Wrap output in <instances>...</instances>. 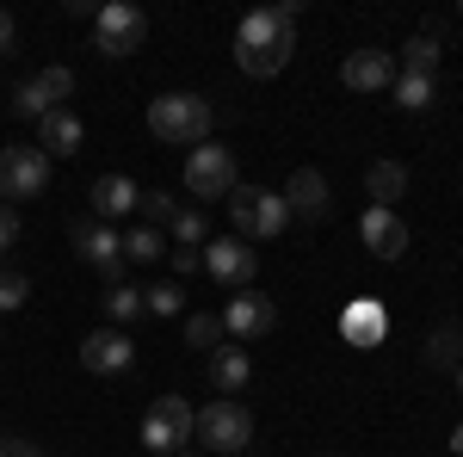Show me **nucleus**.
<instances>
[{
  "mask_svg": "<svg viewBox=\"0 0 463 457\" xmlns=\"http://www.w3.org/2000/svg\"><path fill=\"white\" fill-rule=\"evenodd\" d=\"M130 358H137V347H130L124 328H99V334L80 340V365H87L93 377H118V371H130Z\"/></svg>",
  "mask_w": 463,
  "mask_h": 457,
  "instance_id": "13",
  "label": "nucleus"
},
{
  "mask_svg": "<svg viewBox=\"0 0 463 457\" xmlns=\"http://www.w3.org/2000/svg\"><path fill=\"white\" fill-rule=\"evenodd\" d=\"M427 365H439V371H458L463 365V328L458 321H445V328L427 334Z\"/></svg>",
  "mask_w": 463,
  "mask_h": 457,
  "instance_id": "23",
  "label": "nucleus"
},
{
  "mask_svg": "<svg viewBox=\"0 0 463 457\" xmlns=\"http://www.w3.org/2000/svg\"><path fill=\"white\" fill-rule=\"evenodd\" d=\"M185 192L204 205V198H229L235 192V148H222V142H198L192 155H185Z\"/></svg>",
  "mask_w": 463,
  "mask_h": 457,
  "instance_id": "8",
  "label": "nucleus"
},
{
  "mask_svg": "<svg viewBox=\"0 0 463 457\" xmlns=\"http://www.w3.org/2000/svg\"><path fill=\"white\" fill-rule=\"evenodd\" d=\"M174 242L179 247H204L211 242V216H204V205H192V211L174 216Z\"/></svg>",
  "mask_w": 463,
  "mask_h": 457,
  "instance_id": "27",
  "label": "nucleus"
},
{
  "mask_svg": "<svg viewBox=\"0 0 463 457\" xmlns=\"http://www.w3.org/2000/svg\"><path fill=\"white\" fill-rule=\"evenodd\" d=\"M390 93H395V106H402V111H427L432 100H439V74H408V69H402Z\"/></svg>",
  "mask_w": 463,
  "mask_h": 457,
  "instance_id": "22",
  "label": "nucleus"
},
{
  "mask_svg": "<svg viewBox=\"0 0 463 457\" xmlns=\"http://www.w3.org/2000/svg\"><path fill=\"white\" fill-rule=\"evenodd\" d=\"M69 93H74V74L69 69H43V74H32V81L13 87V111H19V118H43V111L62 106Z\"/></svg>",
  "mask_w": 463,
  "mask_h": 457,
  "instance_id": "11",
  "label": "nucleus"
},
{
  "mask_svg": "<svg viewBox=\"0 0 463 457\" xmlns=\"http://www.w3.org/2000/svg\"><path fill=\"white\" fill-rule=\"evenodd\" d=\"M290 50H297V0L266 6V13H248L241 32H235V62H241L253 81H272V74L290 62Z\"/></svg>",
  "mask_w": 463,
  "mask_h": 457,
  "instance_id": "1",
  "label": "nucleus"
},
{
  "mask_svg": "<svg viewBox=\"0 0 463 457\" xmlns=\"http://www.w3.org/2000/svg\"><path fill=\"white\" fill-rule=\"evenodd\" d=\"M69 235H74V253H80L99 279H118V272H124V242L111 235L106 223H93V216H87V223H74Z\"/></svg>",
  "mask_w": 463,
  "mask_h": 457,
  "instance_id": "12",
  "label": "nucleus"
},
{
  "mask_svg": "<svg viewBox=\"0 0 463 457\" xmlns=\"http://www.w3.org/2000/svg\"><path fill=\"white\" fill-rule=\"evenodd\" d=\"M198 260H204V247H179V253H174L179 272H198Z\"/></svg>",
  "mask_w": 463,
  "mask_h": 457,
  "instance_id": "35",
  "label": "nucleus"
},
{
  "mask_svg": "<svg viewBox=\"0 0 463 457\" xmlns=\"http://www.w3.org/2000/svg\"><path fill=\"white\" fill-rule=\"evenodd\" d=\"M211 124H216V111L198 93H161V100H148V137H161V142L198 148V142H211Z\"/></svg>",
  "mask_w": 463,
  "mask_h": 457,
  "instance_id": "2",
  "label": "nucleus"
},
{
  "mask_svg": "<svg viewBox=\"0 0 463 457\" xmlns=\"http://www.w3.org/2000/svg\"><path fill=\"white\" fill-rule=\"evenodd\" d=\"M13 37H19V25H13V13L0 6V56H13Z\"/></svg>",
  "mask_w": 463,
  "mask_h": 457,
  "instance_id": "34",
  "label": "nucleus"
},
{
  "mask_svg": "<svg viewBox=\"0 0 463 457\" xmlns=\"http://www.w3.org/2000/svg\"><path fill=\"white\" fill-rule=\"evenodd\" d=\"M204 272H211L222 290H253L260 253H253L241 235H222V242H204Z\"/></svg>",
  "mask_w": 463,
  "mask_h": 457,
  "instance_id": "9",
  "label": "nucleus"
},
{
  "mask_svg": "<svg viewBox=\"0 0 463 457\" xmlns=\"http://www.w3.org/2000/svg\"><path fill=\"white\" fill-rule=\"evenodd\" d=\"M451 452H458V457H463V426H458V433H451Z\"/></svg>",
  "mask_w": 463,
  "mask_h": 457,
  "instance_id": "36",
  "label": "nucleus"
},
{
  "mask_svg": "<svg viewBox=\"0 0 463 457\" xmlns=\"http://www.w3.org/2000/svg\"><path fill=\"white\" fill-rule=\"evenodd\" d=\"M137 205H143V192H137V179H130V174H99V179H93V216H99V223L130 216Z\"/></svg>",
  "mask_w": 463,
  "mask_h": 457,
  "instance_id": "17",
  "label": "nucleus"
},
{
  "mask_svg": "<svg viewBox=\"0 0 463 457\" xmlns=\"http://www.w3.org/2000/svg\"><path fill=\"white\" fill-rule=\"evenodd\" d=\"M458 395H463V365H458Z\"/></svg>",
  "mask_w": 463,
  "mask_h": 457,
  "instance_id": "37",
  "label": "nucleus"
},
{
  "mask_svg": "<svg viewBox=\"0 0 463 457\" xmlns=\"http://www.w3.org/2000/svg\"><path fill=\"white\" fill-rule=\"evenodd\" d=\"M285 205H290V216L321 223V216H327V179H321L316 167H297V174H290V186H285Z\"/></svg>",
  "mask_w": 463,
  "mask_h": 457,
  "instance_id": "18",
  "label": "nucleus"
},
{
  "mask_svg": "<svg viewBox=\"0 0 463 457\" xmlns=\"http://www.w3.org/2000/svg\"><path fill=\"white\" fill-rule=\"evenodd\" d=\"M185 347H198V352H216V347H229V334H222V316H211V309H198V316H185Z\"/></svg>",
  "mask_w": 463,
  "mask_h": 457,
  "instance_id": "26",
  "label": "nucleus"
},
{
  "mask_svg": "<svg viewBox=\"0 0 463 457\" xmlns=\"http://www.w3.org/2000/svg\"><path fill=\"white\" fill-rule=\"evenodd\" d=\"M148 43V13L130 6V0H111L93 13V50L99 56H137Z\"/></svg>",
  "mask_w": 463,
  "mask_h": 457,
  "instance_id": "5",
  "label": "nucleus"
},
{
  "mask_svg": "<svg viewBox=\"0 0 463 457\" xmlns=\"http://www.w3.org/2000/svg\"><path fill=\"white\" fill-rule=\"evenodd\" d=\"M50 186V155L32 142H6L0 148V205H19V198H43Z\"/></svg>",
  "mask_w": 463,
  "mask_h": 457,
  "instance_id": "6",
  "label": "nucleus"
},
{
  "mask_svg": "<svg viewBox=\"0 0 463 457\" xmlns=\"http://www.w3.org/2000/svg\"><path fill=\"white\" fill-rule=\"evenodd\" d=\"M161 253H167V247H161V229H130V235H124V260H137V266H148V260H161Z\"/></svg>",
  "mask_w": 463,
  "mask_h": 457,
  "instance_id": "28",
  "label": "nucleus"
},
{
  "mask_svg": "<svg viewBox=\"0 0 463 457\" xmlns=\"http://www.w3.org/2000/svg\"><path fill=\"white\" fill-rule=\"evenodd\" d=\"M198 433V408L185 395H155V408L143 414V445L161 457H179V445H192Z\"/></svg>",
  "mask_w": 463,
  "mask_h": 457,
  "instance_id": "4",
  "label": "nucleus"
},
{
  "mask_svg": "<svg viewBox=\"0 0 463 457\" xmlns=\"http://www.w3.org/2000/svg\"><path fill=\"white\" fill-rule=\"evenodd\" d=\"M143 297H148L155 316H179V309H185V290H179V284H155V290H143Z\"/></svg>",
  "mask_w": 463,
  "mask_h": 457,
  "instance_id": "31",
  "label": "nucleus"
},
{
  "mask_svg": "<svg viewBox=\"0 0 463 457\" xmlns=\"http://www.w3.org/2000/svg\"><path fill=\"white\" fill-rule=\"evenodd\" d=\"M80 142H87V124H80L69 106H56V111L37 118V148H43V155L62 161V155H80Z\"/></svg>",
  "mask_w": 463,
  "mask_h": 457,
  "instance_id": "16",
  "label": "nucleus"
},
{
  "mask_svg": "<svg viewBox=\"0 0 463 457\" xmlns=\"http://www.w3.org/2000/svg\"><path fill=\"white\" fill-rule=\"evenodd\" d=\"M279 328V303L272 297H260V290H235L229 297V309H222V334H235V340H260V334H272Z\"/></svg>",
  "mask_w": 463,
  "mask_h": 457,
  "instance_id": "10",
  "label": "nucleus"
},
{
  "mask_svg": "<svg viewBox=\"0 0 463 457\" xmlns=\"http://www.w3.org/2000/svg\"><path fill=\"white\" fill-rule=\"evenodd\" d=\"M229 216H235L241 242H279L290 229V205H285V192H272V186H235L229 192Z\"/></svg>",
  "mask_w": 463,
  "mask_h": 457,
  "instance_id": "3",
  "label": "nucleus"
},
{
  "mask_svg": "<svg viewBox=\"0 0 463 457\" xmlns=\"http://www.w3.org/2000/svg\"><path fill=\"white\" fill-rule=\"evenodd\" d=\"M25 297H32V279H25V272H13V266H0V316L25 309Z\"/></svg>",
  "mask_w": 463,
  "mask_h": 457,
  "instance_id": "29",
  "label": "nucleus"
},
{
  "mask_svg": "<svg viewBox=\"0 0 463 457\" xmlns=\"http://www.w3.org/2000/svg\"><path fill=\"white\" fill-rule=\"evenodd\" d=\"M439 56H445V43L432 32H420V37H408L402 43V62L395 69H408V74H439Z\"/></svg>",
  "mask_w": 463,
  "mask_h": 457,
  "instance_id": "24",
  "label": "nucleus"
},
{
  "mask_svg": "<svg viewBox=\"0 0 463 457\" xmlns=\"http://www.w3.org/2000/svg\"><path fill=\"white\" fill-rule=\"evenodd\" d=\"M0 457H43V445H32V439H0Z\"/></svg>",
  "mask_w": 463,
  "mask_h": 457,
  "instance_id": "33",
  "label": "nucleus"
},
{
  "mask_svg": "<svg viewBox=\"0 0 463 457\" xmlns=\"http://www.w3.org/2000/svg\"><path fill=\"white\" fill-rule=\"evenodd\" d=\"M395 56L390 50H353L346 62H340V81L353 87V93H390L395 87Z\"/></svg>",
  "mask_w": 463,
  "mask_h": 457,
  "instance_id": "14",
  "label": "nucleus"
},
{
  "mask_svg": "<svg viewBox=\"0 0 463 457\" xmlns=\"http://www.w3.org/2000/svg\"><path fill=\"white\" fill-rule=\"evenodd\" d=\"M248 377H253L248 347H216V352H211V384H216V395H235V389H248Z\"/></svg>",
  "mask_w": 463,
  "mask_h": 457,
  "instance_id": "19",
  "label": "nucleus"
},
{
  "mask_svg": "<svg viewBox=\"0 0 463 457\" xmlns=\"http://www.w3.org/2000/svg\"><path fill=\"white\" fill-rule=\"evenodd\" d=\"M13 242H19V211H13V205H0V253H6Z\"/></svg>",
  "mask_w": 463,
  "mask_h": 457,
  "instance_id": "32",
  "label": "nucleus"
},
{
  "mask_svg": "<svg viewBox=\"0 0 463 457\" xmlns=\"http://www.w3.org/2000/svg\"><path fill=\"white\" fill-rule=\"evenodd\" d=\"M340 334H346L353 347H377V340H383V309H377V303H346Z\"/></svg>",
  "mask_w": 463,
  "mask_h": 457,
  "instance_id": "21",
  "label": "nucleus"
},
{
  "mask_svg": "<svg viewBox=\"0 0 463 457\" xmlns=\"http://www.w3.org/2000/svg\"><path fill=\"white\" fill-rule=\"evenodd\" d=\"M364 192H371L377 211H395V198L408 192V167H402V161H377V167L364 174Z\"/></svg>",
  "mask_w": 463,
  "mask_h": 457,
  "instance_id": "20",
  "label": "nucleus"
},
{
  "mask_svg": "<svg viewBox=\"0 0 463 457\" xmlns=\"http://www.w3.org/2000/svg\"><path fill=\"white\" fill-rule=\"evenodd\" d=\"M137 211H143L148 229H155V223H167V229H174V216L185 211V205H179L174 192H143V205H137Z\"/></svg>",
  "mask_w": 463,
  "mask_h": 457,
  "instance_id": "30",
  "label": "nucleus"
},
{
  "mask_svg": "<svg viewBox=\"0 0 463 457\" xmlns=\"http://www.w3.org/2000/svg\"><path fill=\"white\" fill-rule=\"evenodd\" d=\"M179 457H204V452H179Z\"/></svg>",
  "mask_w": 463,
  "mask_h": 457,
  "instance_id": "38",
  "label": "nucleus"
},
{
  "mask_svg": "<svg viewBox=\"0 0 463 457\" xmlns=\"http://www.w3.org/2000/svg\"><path fill=\"white\" fill-rule=\"evenodd\" d=\"M358 242L371 247L377 260H402V253H408V223L395 211H377V205H371V211L358 216Z\"/></svg>",
  "mask_w": 463,
  "mask_h": 457,
  "instance_id": "15",
  "label": "nucleus"
},
{
  "mask_svg": "<svg viewBox=\"0 0 463 457\" xmlns=\"http://www.w3.org/2000/svg\"><path fill=\"white\" fill-rule=\"evenodd\" d=\"M148 309V297L137 290V284H111L106 290V316H111V328H130V321Z\"/></svg>",
  "mask_w": 463,
  "mask_h": 457,
  "instance_id": "25",
  "label": "nucleus"
},
{
  "mask_svg": "<svg viewBox=\"0 0 463 457\" xmlns=\"http://www.w3.org/2000/svg\"><path fill=\"white\" fill-rule=\"evenodd\" d=\"M192 439H204L211 452L248 457V445H253V414L235 402V395H216L211 408H198V433H192Z\"/></svg>",
  "mask_w": 463,
  "mask_h": 457,
  "instance_id": "7",
  "label": "nucleus"
}]
</instances>
